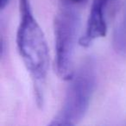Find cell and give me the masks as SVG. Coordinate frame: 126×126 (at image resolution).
Returning <instances> with one entry per match:
<instances>
[{
    "label": "cell",
    "instance_id": "obj_1",
    "mask_svg": "<svg viewBox=\"0 0 126 126\" xmlns=\"http://www.w3.org/2000/svg\"><path fill=\"white\" fill-rule=\"evenodd\" d=\"M20 23L16 45L27 69L37 84H42L48 68V47L45 35L33 15L29 0H19Z\"/></svg>",
    "mask_w": 126,
    "mask_h": 126
},
{
    "label": "cell",
    "instance_id": "obj_5",
    "mask_svg": "<svg viewBox=\"0 0 126 126\" xmlns=\"http://www.w3.org/2000/svg\"><path fill=\"white\" fill-rule=\"evenodd\" d=\"M112 46L119 55L126 57V7L114 30Z\"/></svg>",
    "mask_w": 126,
    "mask_h": 126
},
{
    "label": "cell",
    "instance_id": "obj_4",
    "mask_svg": "<svg viewBox=\"0 0 126 126\" xmlns=\"http://www.w3.org/2000/svg\"><path fill=\"white\" fill-rule=\"evenodd\" d=\"M112 0H93L86 32L79 39V44L88 47L96 39L106 35V11Z\"/></svg>",
    "mask_w": 126,
    "mask_h": 126
},
{
    "label": "cell",
    "instance_id": "obj_6",
    "mask_svg": "<svg viewBox=\"0 0 126 126\" xmlns=\"http://www.w3.org/2000/svg\"><path fill=\"white\" fill-rule=\"evenodd\" d=\"M61 1H63V2H67V3H71V4H83V3L86 1V0H61Z\"/></svg>",
    "mask_w": 126,
    "mask_h": 126
},
{
    "label": "cell",
    "instance_id": "obj_7",
    "mask_svg": "<svg viewBox=\"0 0 126 126\" xmlns=\"http://www.w3.org/2000/svg\"><path fill=\"white\" fill-rule=\"evenodd\" d=\"M10 1L11 0H0V8H1V10H4V7L10 3Z\"/></svg>",
    "mask_w": 126,
    "mask_h": 126
},
{
    "label": "cell",
    "instance_id": "obj_3",
    "mask_svg": "<svg viewBox=\"0 0 126 126\" xmlns=\"http://www.w3.org/2000/svg\"><path fill=\"white\" fill-rule=\"evenodd\" d=\"M78 4L61 1L54 18L55 65L61 79L69 80L74 74L73 61L80 23Z\"/></svg>",
    "mask_w": 126,
    "mask_h": 126
},
{
    "label": "cell",
    "instance_id": "obj_2",
    "mask_svg": "<svg viewBox=\"0 0 126 126\" xmlns=\"http://www.w3.org/2000/svg\"><path fill=\"white\" fill-rule=\"evenodd\" d=\"M95 69L93 62L87 60L81 64L69 79L64 103L50 125L68 126L78 124L89 108L95 88Z\"/></svg>",
    "mask_w": 126,
    "mask_h": 126
}]
</instances>
